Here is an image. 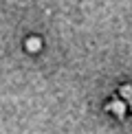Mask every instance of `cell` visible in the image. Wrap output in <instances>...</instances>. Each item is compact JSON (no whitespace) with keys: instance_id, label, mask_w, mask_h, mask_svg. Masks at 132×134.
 Here are the masks:
<instances>
[{"instance_id":"6da1fadb","label":"cell","mask_w":132,"mask_h":134,"mask_svg":"<svg viewBox=\"0 0 132 134\" xmlns=\"http://www.w3.org/2000/svg\"><path fill=\"white\" fill-rule=\"evenodd\" d=\"M112 110L117 114H121V112H123V105H121V103H112Z\"/></svg>"},{"instance_id":"7a4b0ae2","label":"cell","mask_w":132,"mask_h":134,"mask_svg":"<svg viewBox=\"0 0 132 134\" xmlns=\"http://www.w3.org/2000/svg\"><path fill=\"white\" fill-rule=\"evenodd\" d=\"M121 92H123V97H132V88H123Z\"/></svg>"}]
</instances>
